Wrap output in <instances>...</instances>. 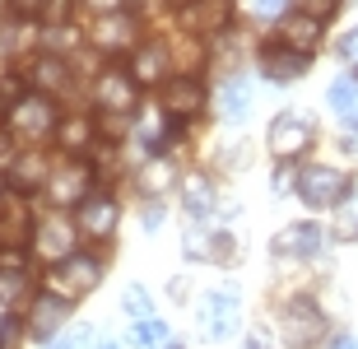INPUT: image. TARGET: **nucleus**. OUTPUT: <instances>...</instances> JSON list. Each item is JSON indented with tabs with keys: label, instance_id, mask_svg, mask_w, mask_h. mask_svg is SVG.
I'll use <instances>...</instances> for the list:
<instances>
[{
	"label": "nucleus",
	"instance_id": "nucleus-1",
	"mask_svg": "<svg viewBox=\"0 0 358 349\" xmlns=\"http://www.w3.org/2000/svg\"><path fill=\"white\" fill-rule=\"evenodd\" d=\"M61 131V117H56V103L47 94H24L10 108V135L19 145H42Z\"/></svg>",
	"mask_w": 358,
	"mask_h": 349
},
{
	"label": "nucleus",
	"instance_id": "nucleus-2",
	"mask_svg": "<svg viewBox=\"0 0 358 349\" xmlns=\"http://www.w3.org/2000/svg\"><path fill=\"white\" fill-rule=\"evenodd\" d=\"M98 280H103V261L98 256H66L61 266H52V275H47V284H52L56 298H66V303H75V298L93 294L98 289Z\"/></svg>",
	"mask_w": 358,
	"mask_h": 349
},
{
	"label": "nucleus",
	"instance_id": "nucleus-3",
	"mask_svg": "<svg viewBox=\"0 0 358 349\" xmlns=\"http://www.w3.org/2000/svg\"><path fill=\"white\" fill-rule=\"evenodd\" d=\"M349 191V177L340 168H326V163H312L298 173V196H303L307 210H335Z\"/></svg>",
	"mask_w": 358,
	"mask_h": 349
},
{
	"label": "nucleus",
	"instance_id": "nucleus-4",
	"mask_svg": "<svg viewBox=\"0 0 358 349\" xmlns=\"http://www.w3.org/2000/svg\"><path fill=\"white\" fill-rule=\"evenodd\" d=\"M238 317H242V303L233 289H214V294L200 298V308H196V326L205 340H228L238 331Z\"/></svg>",
	"mask_w": 358,
	"mask_h": 349
},
{
	"label": "nucleus",
	"instance_id": "nucleus-5",
	"mask_svg": "<svg viewBox=\"0 0 358 349\" xmlns=\"http://www.w3.org/2000/svg\"><path fill=\"white\" fill-rule=\"evenodd\" d=\"M270 154H275L279 163H293L298 154H307V145L317 140V126L303 117V112H279L275 121H270Z\"/></svg>",
	"mask_w": 358,
	"mask_h": 349
},
{
	"label": "nucleus",
	"instance_id": "nucleus-6",
	"mask_svg": "<svg viewBox=\"0 0 358 349\" xmlns=\"http://www.w3.org/2000/svg\"><path fill=\"white\" fill-rule=\"evenodd\" d=\"M279 336L289 340L293 349H312L321 336H326V317L312 298H293L289 308L279 312Z\"/></svg>",
	"mask_w": 358,
	"mask_h": 349
},
{
	"label": "nucleus",
	"instance_id": "nucleus-7",
	"mask_svg": "<svg viewBox=\"0 0 358 349\" xmlns=\"http://www.w3.org/2000/svg\"><path fill=\"white\" fill-rule=\"evenodd\" d=\"M47 196H52V205H84L93 196V173L84 159H70L61 163L52 177H47Z\"/></svg>",
	"mask_w": 358,
	"mask_h": 349
},
{
	"label": "nucleus",
	"instance_id": "nucleus-8",
	"mask_svg": "<svg viewBox=\"0 0 358 349\" xmlns=\"http://www.w3.org/2000/svg\"><path fill=\"white\" fill-rule=\"evenodd\" d=\"M326 247V229L321 224H289V229H279L275 242H270V252L279 261H307V256H317Z\"/></svg>",
	"mask_w": 358,
	"mask_h": 349
},
{
	"label": "nucleus",
	"instance_id": "nucleus-9",
	"mask_svg": "<svg viewBox=\"0 0 358 349\" xmlns=\"http://www.w3.org/2000/svg\"><path fill=\"white\" fill-rule=\"evenodd\" d=\"M200 108H205V84H200V80L182 75V80H168V84H163V112H168L173 121L200 117Z\"/></svg>",
	"mask_w": 358,
	"mask_h": 349
},
{
	"label": "nucleus",
	"instance_id": "nucleus-10",
	"mask_svg": "<svg viewBox=\"0 0 358 349\" xmlns=\"http://www.w3.org/2000/svg\"><path fill=\"white\" fill-rule=\"evenodd\" d=\"M98 108H103V117H121V112L135 108V75L131 70H103V80H98Z\"/></svg>",
	"mask_w": 358,
	"mask_h": 349
},
{
	"label": "nucleus",
	"instance_id": "nucleus-11",
	"mask_svg": "<svg viewBox=\"0 0 358 349\" xmlns=\"http://www.w3.org/2000/svg\"><path fill=\"white\" fill-rule=\"evenodd\" d=\"M117 219H121V205L112 201L107 191H93L89 201L80 205V224H75V229H80V233H89V238H112Z\"/></svg>",
	"mask_w": 358,
	"mask_h": 349
},
{
	"label": "nucleus",
	"instance_id": "nucleus-12",
	"mask_svg": "<svg viewBox=\"0 0 358 349\" xmlns=\"http://www.w3.org/2000/svg\"><path fill=\"white\" fill-rule=\"evenodd\" d=\"M307 61H312V56L293 52V47H284V42H270L266 52H261V70H266L270 84H293V80H303Z\"/></svg>",
	"mask_w": 358,
	"mask_h": 349
},
{
	"label": "nucleus",
	"instance_id": "nucleus-13",
	"mask_svg": "<svg viewBox=\"0 0 358 349\" xmlns=\"http://www.w3.org/2000/svg\"><path fill=\"white\" fill-rule=\"evenodd\" d=\"M233 19V0H191L182 5V28L191 33H224Z\"/></svg>",
	"mask_w": 358,
	"mask_h": 349
},
{
	"label": "nucleus",
	"instance_id": "nucleus-14",
	"mask_svg": "<svg viewBox=\"0 0 358 349\" xmlns=\"http://www.w3.org/2000/svg\"><path fill=\"white\" fill-rule=\"evenodd\" d=\"M89 38H93L98 52H131L135 47V19L131 14H103Z\"/></svg>",
	"mask_w": 358,
	"mask_h": 349
},
{
	"label": "nucleus",
	"instance_id": "nucleus-15",
	"mask_svg": "<svg viewBox=\"0 0 358 349\" xmlns=\"http://www.w3.org/2000/svg\"><path fill=\"white\" fill-rule=\"evenodd\" d=\"M75 224H66V219H42L38 224V252L47 256V261H56V266H61V261H66V256H75Z\"/></svg>",
	"mask_w": 358,
	"mask_h": 349
},
{
	"label": "nucleus",
	"instance_id": "nucleus-16",
	"mask_svg": "<svg viewBox=\"0 0 358 349\" xmlns=\"http://www.w3.org/2000/svg\"><path fill=\"white\" fill-rule=\"evenodd\" d=\"M279 42L284 47H293V52H303V56H312L317 52V42H321V19H312V14H284L279 19Z\"/></svg>",
	"mask_w": 358,
	"mask_h": 349
},
{
	"label": "nucleus",
	"instance_id": "nucleus-17",
	"mask_svg": "<svg viewBox=\"0 0 358 349\" xmlns=\"http://www.w3.org/2000/svg\"><path fill=\"white\" fill-rule=\"evenodd\" d=\"M70 317V303L56 294H42L38 303H33V317H28V331L47 345V340H56V331H61V322Z\"/></svg>",
	"mask_w": 358,
	"mask_h": 349
},
{
	"label": "nucleus",
	"instance_id": "nucleus-18",
	"mask_svg": "<svg viewBox=\"0 0 358 349\" xmlns=\"http://www.w3.org/2000/svg\"><path fill=\"white\" fill-rule=\"evenodd\" d=\"M24 238H28V205H24V196H5L0 201V247L19 252Z\"/></svg>",
	"mask_w": 358,
	"mask_h": 349
},
{
	"label": "nucleus",
	"instance_id": "nucleus-19",
	"mask_svg": "<svg viewBox=\"0 0 358 349\" xmlns=\"http://www.w3.org/2000/svg\"><path fill=\"white\" fill-rule=\"evenodd\" d=\"M28 298V266L19 252H0V303L14 308Z\"/></svg>",
	"mask_w": 358,
	"mask_h": 349
},
{
	"label": "nucleus",
	"instance_id": "nucleus-20",
	"mask_svg": "<svg viewBox=\"0 0 358 349\" xmlns=\"http://www.w3.org/2000/svg\"><path fill=\"white\" fill-rule=\"evenodd\" d=\"M219 112H224V121H247V112H252V84L242 80V75H233V80H224V89H219Z\"/></svg>",
	"mask_w": 358,
	"mask_h": 349
},
{
	"label": "nucleus",
	"instance_id": "nucleus-21",
	"mask_svg": "<svg viewBox=\"0 0 358 349\" xmlns=\"http://www.w3.org/2000/svg\"><path fill=\"white\" fill-rule=\"evenodd\" d=\"M163 70H168V52H163V47H140V52H135V61H131L135 84H159Z\"/></svg>",
	"mask_w": 358,
	"mask_h": 349
},
{
	"label": "nucleus",
	"instance_id": "nucleus-22",
	"mask_svg": "<svg viewBox=\"0 0 358 349\" xmlns=\"http://www.w3.org/2000/svg\"><path fill=\"white\" fill-rule=\"evenodd\" d=\"M182 201H186V215H191V219H205V215L214 210V187H210V177H186Z\"/></svg>",
	"mask_w": 358,
	"mask_h": 349
},
{
	"label": "nucleus",
	"instance_id": "nucleus-23",
	"mask_svg": "<svg viewBox=\"0 0 358 349\" xmlns=\"http://www.w3.org/2000/svg\"><path fill=\"white\" fill-rule=\"evenodd\" d=\"M131 340H135V349H177L173 331H168V326H163L159 317H149V322H135Z\"/></svg>",
	"mask_w": 358,
	"mask_h": 349
},
{
	"label": "nucleus",
	"instance_id": "nucleus-24",
	"mask_svg": "<svg viewBox=\"0 0 358 349\" xmlns=\"http://www.w3.org/2000/svg\"><path fill=\"white\" fill-rule=\"evenodd\" d=\"M33 84L47 89V94H61V89L70 84V66H66V61H56V56H42L38 66H33Z\"/></svg>",
	"mask_w": 358,
	"mask_h": 349
},
{
	"label": "nucleus",
	"instance_id": "nucleus-25",
	"mask_svg": "<svg viewBox=\"0 0 358 349\" xmlns=\"http://www.w3.org/2000/svg\"><path fill=\"white\" fill-rule=\"evenodd\" d=\"M182 247H186V256H228V242L214 238V229H200V224L186 229Z\"/></svg>",
	"mask_w": 358,
	"mask_h": 349
},
{
	"label": "nucleus",
	"instance_id": "nucleus-26",
	"mask_svg": "<svg viewBox=\"0 0 358 349\" xmlns=\"http://www.w3.org/2000/svg\"><path fill=\"white\" fill-rule=\"evenodd\" d=\"M340 238L358 242V177H354V182H349L345 201H340Z\"/></svg>",
	"mask_w": 358,
	"mask_h": 349
},
{
	"label": "nucleus",
	"instance_id": "nucleus-27",
	"mask_svg": "<svg viewBox=\"0 0 358 349\" xmlns=\"http://www.w3.org/2000/svg\"><path fill=\"white\" fill-rule=\"evenodd\" d=\"M354 103H358V80H349V75H345V80H335L331 84V108L340 112V121L354 112Z\"/></svg>",
	"mask_w": 358,
	"mask_h": 349
},
{
	"label": "nucleus",
	"instance_id": "nucleus-28",
	"mask_svg": "<svg viewBox=\"0 0 358 349\" xmlns=\"http://www.w3.org/2000/svg\"><path fill=\"white\" fill-rule=\"evenodd\" d=\"M140 140H145L149 149H163V140H168V117H159V112L140 117Z\"/></svg>",
	"mask_w": 358,
	"mask_h": 349
},
{
	"label": "nucleus",
	"instance_id": "nucleus-29",
	"mask_svg": "<svg viewBox=\"0 0 358 349\" xmlns=\"http://www.w3.org/2000/svg\"><path fill=\"white\" fill-rule=\"evenodd\" d=\"M89 140H93V126L84 117H70L66 126H61V145H66V149H84Z\"/></svg>",
	"mask_w": 358,
	"mask_h": 349
},
{
	"label": "nucleus",
	"instance_id": "nucleus-30",
	"mask_svg": "<svg viewBox=\"0 0 358 349\" xmlns=\"http://www.w3.org/2000/svg\"><path fill=\"white\" fill-rule=\"evenodd\" d=\"M168 182H173V168H168L163 159H154V163L145 168V173H140V187H145L149 196H159V191L168 187Z\"/></svg>",
	"mask_w": 358,
	"mask_h": 349
},
{
	"label": "nucleus",
	"instance_id": "nucleus-31",
	"mask_svg": "<svg viewBox=\"0 0 358 349\" xmlns=\"http://www.w3.org/2000/svg\"><path fill=\"white\" fill-rule=\"evenodd\" d=\"M126 312H131L135 322H149V317H154V303H149V294L140 289V284H131V289H126Z\"/></svg>",
	"mask_w": 358,
	"mask_h": 349
},
{
	"label": "nucleus",
	"instance_id": "nucleus-32",
	"mask_svg": "<svg viewBox=\"0 0 358 349\" xmlns=\"http://www.w3.org/2000/svg\"><path fill=\"white\" fill-rule=\"evenodd\" d=\"M93 345V331L89 326H75V331H66V336H56L47 349H89Z\"/></svg>",
	"mask_w": 358,
	"mask_h": 349
},
{
	"label": "nucleus",
	"instance_id": "nucleus-33",
	"mask_svg": "<svg viewBox=\"0 0 358 349\" xmlns=\"http://www.w3.org/2000/svg\"><path fill=\"white\" fill-rule=\"evenodd\" d=\"M14 177H19V191H28L33 182H38V177H47V163H42V154H28L24 168H19Z\"/></svg>",
	"mask_w": 358,
	"mask_h": 349
},
{
	"label": "nucleus",
	"instance_id": "nucleus-34",
	"mask_svg": "<svg viewBox=\"0 0 358 349\" xmlns=\"http://www.w3.org/2000/svg\"><path fill=\"white\" fill-rule=\"evenodd\" d=\"M19 336H24L19 317H0V349H19Z\"/></svg>",
	"mask_w": 358,
	"mask_h": 349
},
{
	"label": "nucleus",
	"instance_id": "nucleus-35",
	"mask_svg": "<svg viewBox=\"0 0 358 349\" xmlns=\"http://www.w3.org/2000/svg\"><path fill=\"white\" fill-rule=\"evenodd\" d=\"M284 5L289 0H252V14L256 19H284Z\"/></svg>",
	"mask_w": 358,
	"mask_h": 349
},
{
	"label": "nucleus",
	"instance_id": "nucleus-36",
	"mask_svg": "<svg viewBox=\"0 0 358 349\" xmlns=\"http://www.w3.org/2000/svg\"><path fill=\"white\" fill-rule=\"evenodd\" d=\"M340 56H345L349 66H354V70H358V24H354V28H349L345 38H340Z\"/></svg>",
	"mask_w": 358,
	"mask_h": 349
},
{
	"label": "nucleus",
	"instance_id": "nucleus-37",
	"mask_svg": "<svg viewBox=\"0 0 358 349\" xmlns=\"http://www.w3.org/2000/svg\"><path fill=\"white\" fill-rule=\"evenodd\" d=\"M303 14H312V19H321V24H326V19L335 14V0H303Z\"/></svg>",
	"mask_w": 358,
	"mask_h": 349
},
{
	"label": "nucleus",
	"instance_id": "nucleus-38",
	"mask_svg": "<svg viewBox=\"0 0 358 349\" xmlns=\"http://www.w3.org/2000/svg\"><path fill=\"white\" fill-rule=\"evenodd\" d=\"M84 5H89L98 19H103V14H121V0H84Z\"/></svg>",
	"mask_w": 358,
	"mask_h": 349
},
{
	"label": "nucleus",
	"instance_id": "nucleus-39",
	"mask_svg": "<svg viewBox=\"0 0 358 349\" xmlns=\"http://www.w3.org/2000/svg\"><path fill=\"white\" fill-rule=\"evenodd\" d=\"M42 5H47V0H14V10H19V14H38Z\"/></svg>",
	"mask_w": 358,
	"mask_h": 349
},
{
	"label": "nucleus",
	"instance_id": "nucleus-40",
	"mask_svg": "<svg viewBox=\"0 0 358 349\" xmlns=\"http://www.w3.org/2000/svg\"><path fill=\"white\" fill-rule=\"evenodd\" d=\"M331 349H358V336H340V340H335Z\"/></svg>",
	"mask_w": 358,
	"mask_h": 349
},
{
	"label": "nucleus",
	"instance_id": "nucleus-41",
	"mask_svg": "<svg viewBox=\"0 0 358 349\" xmlns=\"http://www.w3.org/2000/svg\"><path fill=\"white\" fill-rule=\"evenodd\" d=\"M131 5H140V10H159L163 0H131Z\"/></svg>",
	"mask_w": 358,
	"mask_h": 349
},
{
	"label": "nucleus",
	"instance_id": "nucleus-42",
	"mask_svg": "<svg viewBox=\"0 0 358 349\" xmlns=\"http://www.w3.org/2000/svg\"><path fill=\"white\" fill-rule=\"evenodd\" d=\"M345 126H349V131H358V103H354V112L345 117Z\"/></svg>",
	"mask_w": 358,
	"mask_h": 349
},
{
	"label": "nucleus",
	"instance_id": "nucleus-43",
	"mask_svg": "<svg viewBox=\"0 0 358 349\" xmlns=\"http://www.w3.org/2000/svg\"><path fill=\"white\" fill-rule=\"evenodd\" d=\"M242 349H266V340H261V336H252V340H247Z\"/></svg>",
	"mask_w": 358,
	"mask_h": 349
},
{
	"label": "nucleus",
	"instance_id": "nucleus-44",
	"mask_svg": "<svg viewBox=\"0 0 358 349\" xmlns=\"http://www.w3.org/2000/svg\"><path fill=\"white\" fill-rule=\"evenodd\" d=\"M98 349H121V345H112V340H103V345H98Z\"/></svg>",
	"mask_w": 358,
	"mask_h": 349
},
{
	"label": "nucleus",
	"instance_id": "nucleus-45",
	"mask_svg": "<svg viewBox=\"0 0 358 349\" xmlns=\"http://www.w3.org/2000/svg\"><path fill=\"white\" fill-rule=\"evenodd\" d=\"M349 145H354V149H358V131H354V140H349Z\"/></svg>",
	"mask_w": 358,
	"mask_h": 349
},
{
	"label": "nucleus",
	"instance_id": "nucleus-46",
	"mask_svg": "<svg viewBox=\"0 0 358 349\" xmlns=\"http://www.w3.org/2000/svg\"><path fill=\"white\" fill-rule=\"evenodd\" d=\"M177 5H191V0H177Z\"/></svg>",
	"mask_w": 358,
	"mask_h": 349
}]
</instances>
